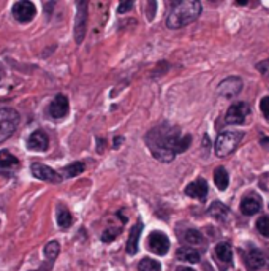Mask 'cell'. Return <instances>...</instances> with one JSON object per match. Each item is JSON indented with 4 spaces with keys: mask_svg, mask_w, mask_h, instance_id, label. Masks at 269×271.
<instances>
[{
    "mask_svg": "<svg viewBox=\"0 0 269 271\" xmlns=\"http://www.w3.org/2000/svg\"><path fill=\"white\" fill-rule=\"evenodd\" d=\"M190 135H181L177 127L159 125L146 135V145L151 149V154L160 162L174 161L176 154H181L190 146Z\"/></svg>",
    "mask_w": 269,
    "mask_h": 271,
    "instance_id": "6da1fadb",
    "label": "cell"
},
{
    "mask_svg": "<svg viewBox=\"0 0 269 271\" xmlns=\"http://www.w3.org/2000/svg\"><path fill=\"white\" fill-rule=\"evenodd\" d=\"M201 13V3L195 0H187V2H179L171 10L166 18V26L169 29H181L189 26L190 22L197 21Z\"/></svg>",
    "mask_w": 269,
    "mask_h": 271,
    "instance_id": "7a4b0ae2",
    "label": "cell"
},
{
    "mask_svg": "<svg viewBox=\"0 0 269 271\" xmlns=\"http://www.w3.org/2000/svg\"><path fill=\"white\" fill-rule=\"evenodd\" d=\"M19 113L14 108L0 109V143L8 140L16 132L19 125Z\"/></svg>",
    "mask_w": 269,
    "mask_h": 271,
    "instance_id": "3957f363",
    "label": "cell"
},
{
    "mask_svg": "<svg viewBox=\"0 0 269 271\" xmlns=\"http://www.w3.org/2000/svg\"><path fill=\"white\" fill-rule=\"evenodd\" d=\"M242 133L241 132H223L215 140V154L218 157L230 156L241 143Z\"/></svg>",
    "mask_w": 269,
    "mask_h": 271,
    "instance_id": "277c9868",
    "label": "cell"
},
{
    "mask_svg": "<svg viewBox=\"0 0 269 271\" xmlns=\"http://www.w3.org/2000/svg\"><path fill=\"white\" fill-rule=\"evenodd\" d=\"M87 2H78L76 3V21H75V40L76 43L81 45L86 37L87 30Z\"/></svg>",
    "mask_w": 269,
    "mask_h": 271,
    "instance_id": "5b68a950",
    "label": "cell"
},
{
    "mask_svg": "<svg viewBox=\"0 0 269 271\" xmlns=\"http://www.w3.org/2000/svg\"><path fill=\"white\" fill-rule=\"evenodd\" d=\"M249 114H250V107L247 105V103H244V102L233 103L225 114V122L231 124V125H239L246 121V117Z\"/></svg>",
    "mask_w": 269,
    "mask_h": 271,
    "instance_id": "8992f818",
    "label": "cell"
},
{
    "mask_svg": "<svg viewBox=\"0 0 269 271\" xmlns=\"http://www.w3.org/2000/svg\"><path fill=\"white\" fill-rule=\"evenodd\" d=\"M37 14V6L29 0H21L13 5V18L18 22H30Z\"/></svg>",
    "mask_w": 269,
    "mask_h": 271,
    "instance_id": "52a82bcc",
    "label": "cell"
},
{
    "mask_svg": "<svg viewBox=\"0 0 269 271\" xmlns=\"http://www.w3.org/2000/svg\"><path fill=\"white\" fill-rule=\"evenodd\" d=\"M30 171L37 179L45 181V182H51V184H59V182L63 181L59 171L53 170L51 166H48L45 163H34L30 166Z\"/></svg>",
    "mask_w": 269,
    "mask_h": 271,
    "instance_id": "ba28073f",
    "label": "cell"
},
{
    "mask_svg": "<svg viewBox=\"0 0 269 271\" xmlns=\"http://www.w3.org/2000/svg\"><path fill=\"white\" fill-rule=\"evenodd\" d=\"M148 248L151 252L157 254V256H165L169 251V240L163 232H152L148 238Z\"/></svg>",
    "mask_w": 269,
    "mask_h": 271,
    "instance_id": "9c48e42d",
    "label": "cell"
},
{
    "mask_svg": "<svg viewBox=\"0 0 269 271\" xmlns=\"http://www.w3.org/2000/svg\"><path fill=\"white\" fill-rule=\"evenodd\" d=\"M241 89H242L241 79L238 76H230V78L223 79V81L218 84L217 92H218L220 97H223V99H233L241 92Z\"/></svg>",
    "mask_w": 269,
    "mask_h": 271,
    "instance_id": "30bf717a",
    "label": "cell"
},
{
    "mask_svg": "<svg viewBox=\"0 0 269 271\" xmlns=\"http://www.w3.org/2000/svg\"><path fill=\"white\" fill-rule=\"evenodd\" d=\"M70 111V103H68V99L65 97L63 94H57L54 100L50 103V107H48V114L54 119H62L68 114Z\"/></svg>",
    "mask_w": 269,
    "mask_h": 271,
    "instance_id": "8fae6325",
    "label": "cell"
},
{
    "mask_svg": "<svg viewBox=\"0 0 269 271\" xmlns=\"http://www.w3.org/2000/svg\"><path fill=\"white\" fill-rule=\"evenodd\" d=\"M27 148L32 151H46L50 148V137L42 129L32 132L30 137L27 138Z\"/></svg>",
    "mask_w": 269,
    "mask_h": 271,
    "instance_id": "7c38bea8",
    "label": "cell"
},
{
    "mask_svg": "<svg viewBox=\"0 0 269 271\" xmlns=\"http://www.w3.org/2000/svg\"><path fill=\"white\" fill-rule=\"evenodd\" d=\"M185 195H189L192 198H198V200H205L208 195V182L203 178L190 182V184L185 187Z\"/></svg>",
    "mask_w": 269,
    "mask_h": 271,
    "instance_id": "4fadbf2b",
    "label": "cell"
},
{
    "mask_svg": "<svg viewBox=\"0 0 269 271\" xmlns=\"http://www.w3.org/2000/svg\"><path fill=\"white\" fill-rule=\"evenodd\" d=\"M143 232V224L141 222H136V224L130 230L128 235V241H127V254L128 256H135L138 252V244H140V238Z\"/></svg>",
    "mask_w": 269,
    "mask_h": 271,
    "instance_id": "5bb4252c",
    "label": "cell"
},
{
    "mask_svg": "<svg viewBox=\"0 0 269 271\" xmlns=\"http://www.w3.org/2000/svg\"><path fill=\"white\" fill-rule=\"evenodd\" d=\"M266 264V257L262 251L258 249H252L246 254V265L249 271H257Z\"/></svg>",
    "mask_w": 269,
    "mask_h": 271,
    "instance_id": "9a60e30c",
    "label": "cell"
},
{
    "mask_svg": "<svg viewBox=\"0 0 269 271\" xmlns=\"http://www.w3.org/2000/svg\"><path fill=\"white\" fill-rule=\"evenodd\" d=\"M262 208V202H260V198L255 197V195H249V197H244L242 202H241V211L242 214H246V216H252V214H257Z\"/></svg>",
    "mask_w": 269,
    "mask_h": 271,
    "instance_id": "2e32d148",
    "label": "cell"
},
{
    "mask_svg": "<svg viewBox=\"0 0 269 271\" xmlns=\"http://www.w3.org/2000/svg\"><path fill=\"white\" fill-rule=\"evenodd\" d=\"M55 214H57V224H59L60 228L67 230V228L71 227V224H73V216H71V213H70V210L67 208V206L59 203V205H57Z\"/></svg>",
    "mask_w": 269,
    "mask_h": 271,
    "instance_id": "e0dca14e",
    "label": "cell"
},
{
    "mask_svg": "<svg viewBox=\"0 0 269 271\" xmlns=\"http://www.w3.org/2000/svg\"><path fill=\"white\" fill-rule=\"evenodd\" d=\"M0 168L2 170L19 168V159L14 157L8 149H2L0 151Z\"/></svg>",
    "mask_w": 269,
    "mask_h": 271,
    "instance_id": "ac0fdd59",
    "label": "cell"
},
{
    "mask_svg": "<svg viewBox=\"0 0 269 271\" xmlns=\"http://www.w3.org/2000/svg\"><path fill=\"white\" fill-rule=\"evenodd\" d=\"M215 257L222 262V264H231L233 260V249L230 243H218L215 246Z\"/></svg>",
    "mask_w": 269,
    "mask_h": 271,
    "instance_id": "d6986e66",
    "label": "cell"
},
{
    "mask_svg": "<svg viewBox=\"0 0 269 271\" xmlns=\"http://www.w3.org/2000/svg\"><path fill=\"white\" fill-rule=\"evenodd\" d=\"M59 254H60V244L57 241H51L45 246V259H46L45 267H46V270L50 268V265H53V262L57 259Z\"/></svg>",
    "mask_w": 269,
    "mask_h": 271,
    "instance_id": "ffe728a7",
    "label": "cell"
},
{
    "mask_svg": "<svg viewBox=\"0 0 269 271\" xmlns=\"http://www.w3.org/2000/svg\"><path fill=\"white\" fill-rule=\"evenodd\" d=\"M208 213L213 216L214 219L220 220V222H223L228 219V214H230V211H228V208L223 205V203H220V202H214L213 205L209 206V210Z\"/></svg>",
    "mask_w": 269,
    "mask_h": 271,
    "instance_id": "44dd1931",
    "label": "cell"
},
{
    "mask_svg": "<svg viewBox=\"0 0 269 271\" xmlns=\"http://www.w3.org/2000/svg\"><path fill=\"white\" fill-rule=\"evenodd\" d=\"M177 259H181L184 262H189V264H198L200 262V252L193 248H181L177 251Z\"/></svg>",
    "mask_w": 269,
    "mask_h": 271,
    "instance_id": "7402d4cb",
    "label": "cell"
},
{
    "mask_svg": "<svg viewBox=\"0 0 269 271\" xmlns=\"http://www.w3.org/2000/svg\"><path fill=\"white\" fill-rule=\"evenodd\" d=\"M214 182L218 190H226L228 184H230V178H228V171L223 166H218L214 171Z\"/></svg>",
    "mask_w": 269,
    "mask_h": 271,
    "instance_id": "603a6c76",
    "label": "cell"
},
{
    "mask_svg": "<svg viewBox=\"0 0 269 271\" xmlns=\"http://www.w3.org/2000/svg\"><path fill=\"white\" fill-rule=\"evenodd\" d=\"M84 171V163L83 162H75V163H70V165H67L65 168L62 170V179L65 178V179H68V178H75V176H78L79 173H83Z\"/></svg>",
    "mask_w": 269,
    "mask_h": 271,
    "instance_id": "cb8c5ba5",
    "label": "cell"
},
{
    "mask_svg": "<svg viewBox=\"0 0 269 271\" xmlns=\"http://www.w3.org/2000/svg\"><path fill=\"white\" fill-rule=\"evenodd\" d=\"M138 270H140V271H161V265H160V262L146 257V259H143L140 262Z\"/></svg>",
    "mask_w": 269,
    "mask_h": 271,
    "instance_id": "d4e9b609",
    "label": "cell"
},
{
    "mask_svg": "<svg viewBox=\"0 0 269 271\" xmlns=\"http://www.w3.org/2000/svg\"><path fill=\"white\" fill-rule=\"evenodd\" d=\"M184 240L192 246H198V244H203V235L198 232V230L190 228V230H187L185 232Z\"/></svg>",
    "mask_w": 269,
    "mask_h": 271,
    "instance_id": "484cf974",
    "label": "cell"
},
{
    "mask_svg": "<svg viewBox=\"0 0 269 271\" xmlns=\"http://www.w3.org/2000/svg\"><path fill=\"white\" fill-rule=\"evenodd\" d=\"M257 230L263 236L269 238V217L268 216H262L257 220Z\"/></svg>",
    "mask_w": 269,
    "mask_h": 271,
    "instance_id": "4316f807",
    "label": "cell"
},
{
    "mask_svg": "<svg viewBox=\"0 0 269 271\" xmlns=\"http://www.w3.org/2000/svg\"><path fill=\"white\" fill-rule=\"evenodd\" d=\"M119 233H120V228H114V227L107 228V230L103 232V235H102V241H105V243H111Z\"/></svg>",
    "mask_w": 269,
    "mask_h": 271,
    "instance_id": "83f0119b",
    "label": "cell"
},
{
    "mask_svg": "<svg viewBox=\"0 0 269 271\" xmlns=\"http://www.w3.org/2000/svg\"><path fill=\"white\" fill-rule=\"evenodd\" d=\"M260 109H262V114L269 121V97H263L260 102Z\"/></svg>",
    "mask_w": 269,
    "mask_h": 271,
    "instance_id": "f1b7e54d",
    "label": "cell"
},
{
    "mask_svg": "<svg viewBox=\"0 0 269 271\" xmlns=\"http://www.w3.org/2000/svg\"><path fill=\"white\" fill-rule=\"evenodd\" d=\"M257 70H258L262 75H265V76L269 78V59H268V60H263V62H260V63H257Z\"/></svg>",
    "mask_w": 269,
    "mask_h": 271,
    "instance_id": "f546056e",
    "label": "cell"
},
{
    "mask_svg": "<svg viewBox=\"0 0 269 271\" xmlns=\"http://www.w3.org/2000/svg\"><path fill=\"white\" fill-rule=\"evenodd\" d=\"M132 6H133L132 2H122L119 5V13H127L128 10H132Z\"/></svg>",
    "mask_w": 269,
    "mask_h": 271,
    "instance_id": "4dcf8cb0",
    "label": "cell"
},
{
    "mask_svg": "<svg viewBox=\"0 0 269 271\" xmlns=\"http://www.w3.org/2000/svg\"><path fill=\"white\" fill-rule=\"evenodd\" d=\"M176 271H195L193 268H190V267H179Z\"/></svg>",
    "mask_w": 269,
    "mask_h": 271,
    "instance_id": "1f68e13d",
    "label": "cell"
},
{
    "mask_svg": "<svg viewBox=\"0 0 269 271\" xmlns=\"http://www.w3.org/2000/svg\"><path fill=\"white\" fill-rule=\"evenodd\" d=\"M0 79H2V73H0Z\"/></svg>",
    "mask_w": 269,
    "mask_h": 271,
    "instance_id": "d6a6232c",
    "label": "cell"
}]
</instances>
